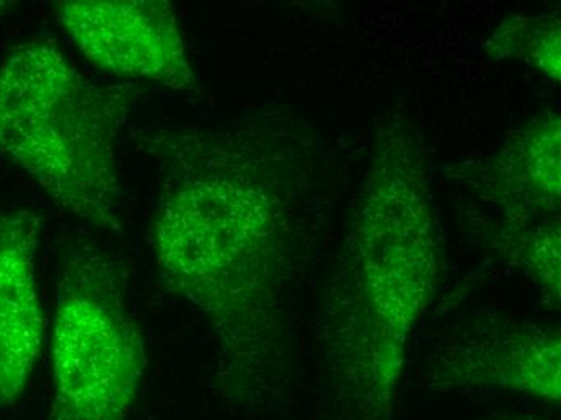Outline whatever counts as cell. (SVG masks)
I'll use <instances>...</instances> for the list:
<instances>
[{
    "mask_svg": "<svg viewBox=\"0 0 561 420\" xmlns=\"http://www.w3.org/2000/svg\"><path fill=\"white\" fill-rule=\"evenodd\" d=\"M139 148L160 177L149 224L160 280L214 333L221 390L265 395L286 365L306 138L266 123L171 126Z\"/></svg>",
    "mask_w": 561,
    "mask_h": 420,
    "instance_id": "6da1fadb",
    "label": "cell"
},
{
    "mask_svg": "<svg viewBox=\"0 0 561 420\" xmlns=\"http://www.w3.org/2000/svg\"><path fill=\"white\" fill-rule=\"evenodd\" d=\"M443 265L423 152L392 123L373 149L357 220L321 304L324 371L342 420H393L410 341Z\"/></svg>",
    "mask_w": 561,
    "mask_h": 420,
    "instance_id": "7a4b0ae2",
    "label": "cell"
},
{
    "mask_svg": "<svg viewBox=\"0 0 561 420\" xmlns=\"http://www.w3.org/2000/svg\"><path fill=\"white\" fill-rule=\"evenodd\" d=\"M138 91L85 77L56 44H22L0 61V156L68 214L122 227L118 146Z\"/></svg>",
    "mask_w": 561,
    "mask_h": 420,
    "instance_id": "3957f363",
    "label": "cell"
},
{
    "mask_svg": "<svg viewBox=\"0 0 561 420\" xmlns=\"http://www.w3.org/2000/svg\"><path fill=\"white\" fill-rule=\"evenodd\" d=\"M146 371L125 269L98 246H75L56 290L46 420H126Z\"/></svg>",
    "mask_w": 561,
    "mask_h": 420,
    "instance_id": "277c9868",
    "label": "cell"
},
{
    "mask_svg": "<svg viewBox=\"0 0 561 420\" xmlns=\"http://www.w3.org/2000/svg\"><path fill=\"white\" fill-rule=\"evenodd\" d=\"M56 19L85 59L112 77L174 91L196 88L169 0H64Z\"/></svg>",
    "mask_w": 561,
    "mask_h": 420,
    "instance_id": "5b68a950",
    "label": "cell"
},
{
    "mask_svg": "<svg viewBox=\"0 0 561 420\" xmlns=\"http://www.w3.org/2000/svg\"><path fill=\"white\" fill-rule=\"evenodd\" d=\"M430 381L436 391L497 388L559 408L560 331L543 323L482 320L440 351Z\"/></svg>",
    "mask_w": 561,
    "mask_h": 420,
    "instance_id": "8992f818",
    "label": "cell"
},
{
    "mask_svg": "<svg viewBox=\"0 0 561 420\" xmlns=\"http://www.w3.org/2000/svg\"><path fill=\"white\" fill-rule=\"evenodd\" d=\"M41 234L36 212L0 211V411L22 398L46 344L37 280Z\"/></svg>",
    "mask_w": 561,
    "mask_h": 420,
    "instance_id": "52a82bcc",
    "label": "cell"
},
{
    "mask_svg": "<svg viewBox=\"0 0 561 420\" xmlns=\"http://www.w3.org/2000/svg\"><path fill=\"white\" fill-rule=\"evenodd\" d=\"M492 193L508 215L534 220L560 206V118L549 112L516 133L492 162Z\"/></svg>",
    "mask_w": 561,
    "mask_h": 420,
    "instance_id": "ba28073f",
    "label": "cell"
},
{
    "mask_svg": "<svg viewBox=\"0 0 561 420\" xmlns=\"http://www.w3.org/2000/svg\"><path fill=\"white\" fill-rule=\"evenodd\" d=\"M506 254L516 268L522 269L550 303H560V224L531 225L529 228H513L506 238Z\"/></svg>",
    "mask_w": 561,
    "mask_h": 420,
    "instance_id": "9c48e42d",
    "label": "cell"
},
{
    "mask_svg": "<svg viewBox=\"0 0 561 420\" xmlns=\"http://www.w3.org/2000/svg\"><path fill=\"white\" fill-rule=\"evenodd\" d=\"M522 59L528 60L547 77L560 81V19L559 15L528 20Z\"/></svg>",
    "mask_w": 561,
    "mask_h": 420,
    "instance_id": "30bf717a",
    "label": "cell"
},
{
    "mask_svg": "<svg viewBox=\"0 0 561 420\" xmlns=\"http://www.w3.org/2000/svg\"><path fill=\"white\" fill-rule=\"evenodd\" d=\"M488 420H559L543 415H499L492 416Z\"/></svg>",
    "mask_w": 561,
    "mask_h": 420,
    "instance_id": "8fae6325",
    "label": "cell"
},
{
    "mask_svg": "<svg viewBox=\"0 0 561 420\" xmlns=\"http://www.w3.org/2000/svg\"><path fill=\"white\" fill-rule=\"evenodd\" d=\"M16 5H19L16 2H7V0H0V15L10 12V10L15 9Z\"/></svg>",
    "mask_w": 561,
    "mask_h": 420,
    "instance_id": "7c38bea8",
    "label": "cell"
}]
</instances>
